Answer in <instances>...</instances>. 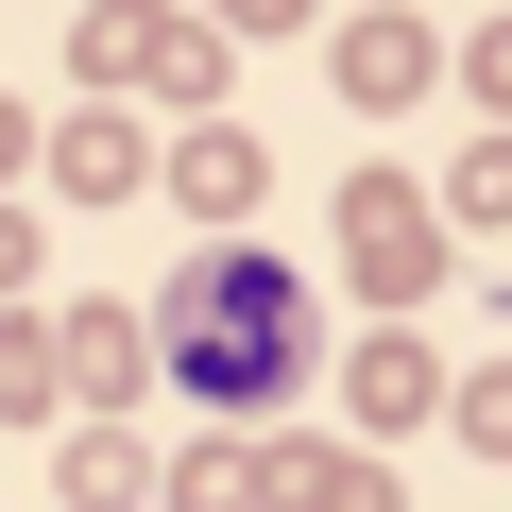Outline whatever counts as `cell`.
Masks as SVG:
<instances>
[{
  "mask_svg": "<svg viewBox=\"0 0 512 512\" xmlns=\"http://www.w3.org/2000/svg\"><path fill=\"white\" fill-rule=\"evenodd\" d=\"M291 325H308V291L274 274V256H205V274L171 291V359L205 393H274L291 376Z\"/></svg>",
  "mask_w": 512,
  "mask_h": 512,
  "instance_id": "obj_1",
  "label": "cell"
}]
</instances>
